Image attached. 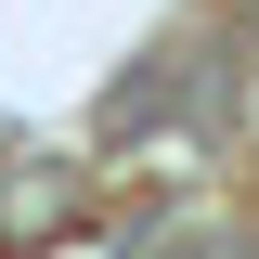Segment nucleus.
Masks as SVG:
<instances>
[{
	"instance_id": "1",
	"label": "nucleus",
	"mask_w": 259,
	"mask_h": 259,
	"mask_svg": "<svg viewBox=\"0 0 259 259\" xmlns=\"http://www.w3.org/2000/svg\"><path fill=\"white\" fill-rule=\"evenodd\" d=\"M168 91H182V65H143V78H117V91H104V130H156V117H168Z\"/></svg>"
},
{
	"instance_id": "2",
	"label": "nucleus",
	"mask_w": 259,
	"mask_h": 259,
	"mask_svg": "<svg viewBox=\"0 0 259 259\" xmlns=\"http://www.w3.org/2000/svg\"><path fill=\"white\" fill-rule=\"evenodd\" d=\"M182 259H246V233H194V246H182Z\"/></svg>"
}]
</instances>
